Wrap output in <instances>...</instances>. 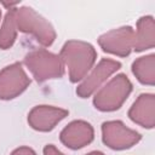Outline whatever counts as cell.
I'll list each match as a JSON object with an SVG mask.
<instances>
[{
  "label": "cell",
  "instance_id": "obj_1",
  "mask_svg": "<svg viewBox=\"0 0 155 155\" xmlns=\"http://www.w3.org/2000/svg\"><path fill=\"white\" fill-rule=\"evenodd\" d=\"M59 57L68 68L69 80L75 84L81 81L91 71L97 59V52L90 42L69 40L61 48Z\"/></svg>",
  "mask_w": 155,
  "mask_h": 155
},
{
  "label": "cell",
  "instance_id": "obj_2",
  "mask_svg": "<svg viewBox=\"0 0 155 155\" xmlns=\"http://www.w3.org/2000/svg\"><path fill=\"white\" fill-rule=\"evenodd\" d=\"M16 24L19 31L30 34L42 46H51L56 40L52 24L30 6L16 7Z\"/></svg>",
  "mask_w": 155,
  "mask_h": 155
},
{
  "label": "cell",
  "instance_id": "obj_3",
  "mask_svg": "<svg viewBox=\"0 0 155 155\" xmlns=\"http://www.w3.org/2000/svg\"><path fill=\"white\" fill-rule=\"evenodd\" d=\"M132 88L130 79L125 74H117L94 93L93 105L99 111H115L126 102Z\"/></svg>",
  "mask_w": 155,
  "mask_h": 155
},
{
  "label": "cell",
  "instance_id": "obj_4",
  "mask_svg": "<svg viewBox=\"0 0 155 155\" xmlns=\"http://www.w3.org/2000/svg\"><path fill=\"white\" fill-rule=\"evenodd\" d=\"M24 64L38 82L59 79L64 74V64L61 57L45 48L28 52L24 57Z\"/></svg>",
  "mask_w": 155,
  "mask_h": 155
},
{
  "label": "cell",
  "instance_id": "obj_5",
  "mask_svg": "<svg viewBox=\"0 0 155 155\" xmlns=\"http://www.w3.org/2000/svg\"><path fill=\"white\" fill-rule=\"evenodd\" d=\"M140 139V133L127 127L120 120H111L102 124V140L113 150L130 149Z\"/></svg>",
  "mask_w": 155,
  "mask_h": 155
},
{
  "label": "cell",
  "instance_id": "obj_6",
  "mask_svg": "<svg viewBox=\"0 0 155 155\" xmlns=\"http://www.w3.org/2000/svg\"><path fill=\"white\" fill-rule=\"evenodd\" d=\"M30 85V79L22 67L15 62L0 70V99L10 101L22 94Z\"/></svg>",
  "mask_w": 155,
  "mask_h": 155
},
{
  "label": "cell",
  "instance_id": "obj_7",
  "mask_svg": "<svg viewBox=\"0 0 155 155\" xmlns=\"http://www.w3.org/2000/svg\"><path fill=\"white\" fill-rule=\"evenodd\" d=\"M121 68V63L110 58H102L90 74H87L79 86L76 87V94L80 98H87L98 91L103 82H105L114 73Z\"/></svg>",
  "mask_w": 155,
  "mask_h": 155
},
{
  "label": "cell",
  "instance_id": "obj_8",
  "mask_svg": "<svg viewBox=\"0 0 155 155\" xmlns=\"http://www.w3.org/2000/svg\"><path fill=\"white\" fill-rule=\"evenodd\" d=\"M133 41L134 29L130 25L111 29L98 38V45L104 52L119 57H127L131 53Z\"/></svg>",
  "mask_w": 155,
  "mask_h": 155
},
{
  "label": "cell",
  "instance_id": "obj_9",
  "mask_svg": "<svg viewBox=\"0 0 155 155\" xmlns=\"http://www.w3.org/2000/svg\"><path fill=\"white\" fill-rule=\"evenodd\" d=\"M69 111L63 108L53 105H36L28 113L29 126L39 132L52 131L63 119L68 116Z\"/></svg>",
  "mask_w": 155,
  "mask_h": 155
},
{
  "label": "cell",
  "instance_id": "obj_10",
  "mask_svg": "<svg viewBox=\"0 0 155 155\" xmlns=\"http://www.w3.org/2000/svg\"><path fill=\"white\" fill-rule=\"evenodd\" d=\"M93 138L94 130L92 125L85 120H74L69 122L59 134L62 144L71 150H78L88 145Z\"/></svg>",
  "mask_w": 155,
  "mask_h": 155
},
{
  "label": "cell",
  "instance_id": "obj_11",
  "mask_svg": "<svg viewBox=\"0 0 155 155\" xmlns=\"http://www.w3.org/2000/svg\"><path fill=\"white\" fill-rule=\"evenodd\" d=\"M128 117L144 128H153L155 126V96L153 93L139 94L128 110Z\"/></svg>",
  "mask_w": 155,
  "mask_h": 155
},
{
  "label": "cell",
  "instance_id": "obj_12",
  "mask_svg": "<svg viewBox=\"0 0 155 155\" xmlns=\"http://www.w3.org/2000/svg\"><path fill=\"white\" fill-rule=\"evenodd\" d=\"M155 46V23L153 16H143L137 22V29L134 31L133 50L142 52L150 50Z\"/></svg>",
  "mask_w": 155,
  "mask_h": 155
},
{
  "label": "cell",
  "instance_id": "obj_13",
  "mask_svg": "<svg viewBox=\"0 0 155 155\" xmlns=\"http://www.w3.org/2000/svg\"><path fill=\"white\" fill-rule=\"evenodd\" d=\"M132 73L136 79L148 86L155 85V54L150 53L137 58L132 63Z\"/></svg>",
  "mask_w": 155,
  "mask_h": 155
},
{
  "label": "cell",
  "instance_id": "obj_14",
  "mask_svg": "<svg viewBox=\"0 0 155 155\" xmlns=\"http://www.w3.org/2000/svg\"><path fill=\"white\" fill-rule=\"evenodd\" d=\"M17 24H16V7L10 8L0 27V48L8 50L13 46L17 39Z\"/></svg>",
  "mask_w": 155,
  "mask_h": 155
},
{
  "label": "cell",
  "instance_id": "obj_15",
  "mask_svg": "<svg viewBox=\"0 0 155 155\" xmlns=\"http://www.w3.org/2000/svg\"><path fill=\"white\" fill-rule=\"evenodd\" d=\"M10 155H36V153L30 147L23 145V147H18L15 150H12V153Z\"/></svg>",
  "mask_w": 155,
  "mask_h": 155
},
{
  "label": "cell",
  "instance_id": "obj_16",
  "mask_svg": "<svg viewBox=\"0 0 155 155\" xmlns=\"http://www.w3.org/2000/svg\"><path fill=\"white\" fill-rule=\"evenodd\" d=\"M44 155H65V154L58 150L53 144H47L44 148Z\"/></svg>",
  "mask_w": 155,
  "mask_h": 155
},
{
  "label": "cell",
  "instance_id": "obj_17",
  "mask_svg": "<svg viewBox=\"0 0 155 155\" xmlns=\"http://www.w3.org/2000/svg\"><path fill=\"white\" fill-rule=\"evenodd\" d=\"M85 155H105V154H103L102 151H98V150H94V151H91V153H87V154H85Z\"/></svg>",
  "mask_w": 155,
  "mask_h": 155
},
{
  "label": "cell",
  "instance_id": "obj_18",
  "mask_svg": "<svg viewBox=\"0 0 155 155\" xmlns=\"http://www.w3.org/2000/svg\"><path fill=\"white\" fill-rule=\"evenodd\" d=\"M0 19H1V10H0Z\"/></svg>",
  "mask_w": 155,
  "mask_h": 155
}]
</instances>
